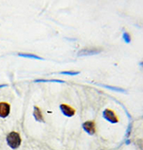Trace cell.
<instances>
[{
  "mask_svg": "<svg viewBox=\"0 0 143 150\" xmlns=\"http://www.w3.org/2000/svg\"><path fill=\"white\" fill-rule=\"evenodd\" d=\"M6 141H7V144L10 147L15 149V148L19 147L21 145V142H22L21 136L19 133H17L15 131H12L7 135Z\"/></svg>",
  "mask_w": 143,
  "mask_h": 150,
  "instance_id": "6da1fadb",
  "label": "cell"
},
{
  "mask_svg": "<svg viewBox=\"0 0 143 150\" xmlns=\"http://www.w3.org/2000/svg\"><path fill=\"white\" fill-rule=\"evenodd\" d=\"M102 51L101 49L96 48V47H88L81 50L78 52V56H91V55H96Z\"/></svg>",
  "mask_w": 143,
  "mask_h": 150,
  "instance_id": "7a4b0ae2",
  "label": "cell"
},
{
  "mask_svg": "<svg viewBox=\"0 0 143 150\" xmlns=\"http://www.w3.org/2000/svg\"><path fill=\"white\" fill-rule=\"evenodd\" d=\"M103 117L105 120H107V121H109L110 123H117V122L119 121L117 116H116V114L114 113V111L110 110V109H106L105 111L103 112Z\"/></svg>",
  "mask_w": 143,
  "mask_h": 150,
  "instance_id": "3957f363",
  "label": "cell"
},
{
  "mask_svg": "<svg viewBox=\"0 0 143 150\" xmlns=\"http://www.w3.org/2000/svg\"><path fill=\"white\" fill-rule=\"evenodd\" d=\"M82 128L89 135H93L96 132V125H95V122L92 120L85 121L82 124Z\"/></svg>",
  "mask_w": 143,
  "mask_h": 150,
  "instance_id": "277c9868",
  "label": "cell"
},
{
  "mask_svg": "<svg viewBox=\"0 0 143 150\" xmlns=\"http://www.w3.org/2000/svg\"><path fill=\"white\" fill-rule=\"evenodd\" d=\"M10 113V105L7 103H0V117L6 118Z\"/></svg>",
  "mask_w": 143,
  "mask_h": 150,
  "instance_id": "5b68a950",
  "label": "cell"
},
{
  "mask_svg": "<svg viewBox=\"0 0 143 150\" xmlns=\"http://www.w3.org/2000/svg\"><path fill=\"white\" fill-rule=\"evenodd\" d=\"M60 109L62 112L67 116V117H72L75 114V110L73 108H72L71 106L67 105V104H61L60 105Z\"/></svg>",
  "mask_w": 143,
  "mask_h": 150,
  "instance_id": "8992f818",
  "label": "cell"
},
{
  "mask_svg": "<svg viewBox=\"0 0 143 150\" xmlns=\"http://www.w3.org/2000/svg\"><path fill=\"white\" fill-rule=\"evenodd\" d=\"M33 115L36 119V120L38 121H41V122H44V119H43V115H42V112H41V110L38 106H35L34 107V111H33Z\"/></svg>",
  "mask_w": 143,
  "mask_h": 150,
  "instance_id": "52a82bcc",
  "label": "cell"
},
{
  "mask_svg": "<svg viewBox=\"0 0 143 150\" xmlns=\"http://www.w3.org/2000/svg\"><path fill=\"white\" fill-rule=\"evenodd\" d=\"M18 55L20 57H23V58H29V59H43L42 58L38 57L35 54H29V53H19Z\"/></svg>",
  "mask_w": 143,
  "mask_h": 150,
  "instance_id": "ba28073f",
  "label": "cell"
},
{
  "mask_svg": "<svg viewBox=\"0 0 143 150\" xmlns=\"http://www.w3.org/2000/svg\"><path fill=\"white\" fill-rule=\"evenodd\" d=\"M101 86L103 87H106V88H108V89H111L113 91H116V92H120V93H126V90L123 89V88H120V87H116V86H105V85H100Z\"/></svg>",
  "mask_w": 143,
  "mask_h": 150,
  "instance_id": "9c48e42d",
  "label": "cell"
},
{
  "mask_svg": "<svg viewBox=\"0 0 143 150\" xmlns=\"http://www.w3.org/2000/svg\"><path fill=\"white\" fill-rule=\"evenodd\" d=\"M123 39L126 43H130L131 42V35L129 34V33L127 32H123Z\"/></svg>",
  "mask_w": 143,
  "mask_h": 150,
  "instance_id": "30bf717a",
  "label": "cell"
},
{
  "mask_svg": "<svg viewBox=\"0 0 143 150\" xmlns=\"http://www.w3.org/2000/svg\"><path fill=\"white\" fill-rule=\"evenodd\" d=\"M61 74L63 75H70V76H75V75H78L80 74L79 71H63V72H61Z\"/></svg>",
  "mask_w": 143,
  "mask_h": 150,
  "instance_id": "8fae6325",
  "label": "cell"
},
{
  "mask_svg": "<svg viewBox=\"0 0 143 150\" xmlns=\"http://www.w3.org/2000/svg\"><path fill=\"white\" fill-rule=\"evenodd\" d=\"M36 83L38 82H57V83H63V81L61 80H36Z\"/></svg>",
  "mask_w": 143,
  "mask_h": 150,
  "instance_id": "7c38bea8",
  "label": "cell"
},
{
  "mask_svg": "<svg viewBox=\"0 0 143 150\" xmlns=\"http://www.w3.org/2000/svg\"><path fill=\"white\" fill-rule=\"evenodd\" d=\"M6 86H7L6 85H0V88H2V87H6Z\"/></svg>",
  "mask_w": 143,
  "mask_h": 150,
  "instance_id": "4fadbf2b",
  "label": "cell"
},
{
  "mask_svg": "<svg viewBox=\"0 0 143 150\" xmlns=\"http://www.w3.org/2000/svg\"><path fill=\"white\" fill-rule=\"evenodd\" d=\"M140 67H143V61H142V62H140Z\"/></svg>",
  "mask_w": 143,
  "mask_h": 150,
  "instance_id": "5bb4252c",
  "label": "cell"
}]
</instances>
